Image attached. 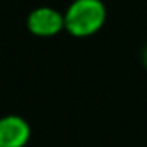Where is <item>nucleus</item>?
<instances>
[{"mask_svg":"<svg viewBox=\"0 0 147 147\" xmlns=\"http://www.w3.org/2000/svg\"><path fill=\"white\" fill-rule=\"evenodd\" d=\"M26 28L33 36L38 38L57 36L58 33L65 31L63 12L53 9V7H48V5L36 7L28 14Z\"/></svg>","mask_w":147,"mask_h":147,"instance_id":"f03ea898","label":"nucleus"},{"mask_svg":"<svg viewBox=\"0 0 147 147\" xmlns=\"http://www.w3.org/2000/svg\"><path fill=\"white\" fill-rule=\"evenodd\" d=\"M31 139V125L19 115L0 116V147H26Z\"/></svg>","mask_w":147,"mask_h":147,"instance_id":"7ed1b4c3","label":"nucleus"},{"mask_svg":"<svg viewBox=\"0 0 147 147\" xmlns=\"http://www.w3.org/2000/svg\"><path fill=\"white\" fill-rule=\"evenodd\" d=\"M108 10L103 0H72L63 12L65 31L74 38H89L99 33Z\"/></svg>","mask_w":147,"mask_h":147,"instance_id":"f257e3e1","label":"nucleus"},{"mask_svg":"<svg viewBox=\"0 0 147 147\" xmlns=\"http://www.w3.org/2000/svg\"><path fill=\"white\" fill-rule=\"evenodd\" d=\"M142 63H144V67H146V70H147V45L142 50Z\"/></svg>","mask_w":147,"mask_h":147,"instance_id":"20e7f679","label":"nucleus"}]
</instances>
